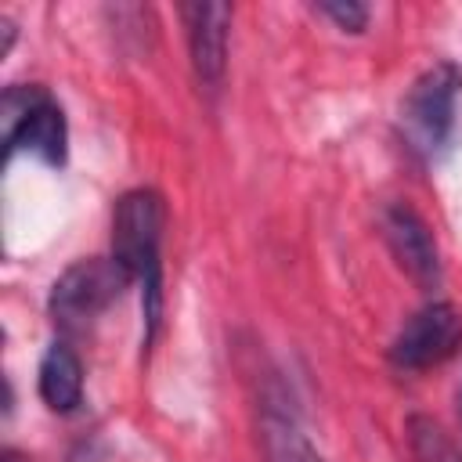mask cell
Listing matches in <instances>:
<instances>
[{"mask_svg":"<svg viewBox=\"0 0 462 462\" xmlns=\"http://www.w3.org/2000/svg\"><path fill=\"white\" fill-rule=\"evenodd\" d=\"M383 224V238L393 253V260L404 267V274L422 285V289H433L440 282V253H437V242L426 227V220L404 206V202H390L379 217Z\"/></svg>","mask_w":462,"mask_h":462,"instance_id":"obj_7","label":"cell"},{"mask_svg":"<svg viewBox=\"0 0 462 462\" xmlns=\"http://www.w3.org/2000/svg\"><path fill=\"white\" fill-rule=\"evenodd\" d=\"M318 11L325 14V18H332L339 29H346V32H361L365 25H368V7L365 4H354V0H332V4H318Z\"/></svg>","mask_w":462,"mask_h":462,"instance_id":"obj_11","label":"cell"},{"mask_svg":"<svg viewBox=\"0 0 462 462\" xmlns=\"http://www.w3.org/2000/svg\"><path fill=\"white\" fill-rule=\"evenodd\" d=\"M458 346H462V314L451 303L433 300L401 325V332L390 343V361L404 372H419L448 361Z\"/></svg>","mask_w":462,"mask_h":462,"instance_id":"obj_5","label":"cell"},{"mask_svg":"<svg viewBox=\"0 0 462 462\" xmlns=\"http://www.w3.org/2000/svg\"><path fill=\"white\" fill-rule=\"evenodd\" d=\"M36 390L43 397V404L58 415H69L79 408L83 401V365L76 357V350L69 343H51L40 357V372H36Z\"/></svg>","mask_w":462,"mask_h":462,"instance_id":"obj_8","label":"cell"},{"mask_svg":"<svg viewBox=\"0 0 462 462\" xmlns=\"http://www.w3.org/2000/svg\"><path fill=\"white\" fill-rule=\"evenodd\" d=\"M462 90V72L451 61H440L433 69H426L404 94L401 105V119L408 130V141L426 152L437 155L448 141H451V126H455V101Z\"/></svg>","mask_w":462,"mask_h":462,"instance_id":"obj_4","label":"cell"},{"mask_svg":"<svg viewBox=\"0 0 462 462\" xmlns=\"http://www.w3.org/2000/svg\"><path fill=\"white\" fill-rule=\"evenodd\" d=\"M4 152L14 159L18 152H29L43 159L47 166H65L69 155V126L61 105L47 94V87H7L4 101Z\"/></svg>","mask_w":462,"mask_h":462,"instance_id":"obj_2","label":"cell"},{"mask_svg":"<svg viewBox=\"0 0 462 462\" xmlns=\"http://www.w3.org/2000/svg\"><path fill=\"white\" fill-rule=\"evenodd\" d=\"M162 224L166 206L152 188H134L119 195L112 213V256L130 271L141 289L144 314V346L155 343L162 321Z\"/></svg>","mask_w":462,"mask_h":462,"instance_id":"obj_1","label":"cell"},{"mask_svg":"<svg viewBox=\"0 0 462 462\" xmlns=\"http://www.w3.org/2000/svg\"><path fill=\"white\" fill-rule=\"evenodd\" d=\"M130 271L116 260V256H90V260H76L72 267H65L47 296L51 318L69 328L79 332L90 321H97L126 289H130Z\"/></svg>","mask_w":462,"mask_h":462,"instance_id":"obj_3","label":"cell"},{"mask_svg":"<svg viewBox=\"0 0 462 462\" xmlns=\"http://www.w3.org/2000/svg\"><path fill=\"white\" fill-rule=\"evenodd\" d=\"M180 18L188 29V54L199 87L217 90L227 72V32H231V4L195 0L180 4Z\"/></svg>","mask_w":462,"mask_h":462,"instance_id":"obj_6","label":"cell"},{"mask_svg":"<svg viewBox=\"0 0 462 462\" xmlns=\"http://www.w3.org/2000/svg\"><path fill=\"white\" fill-rule=\"evenodd\" d=\"M260 440H263L267 462H325L318 455V448L307 440V433L296 426V419L278 411V408H263Z\"/></svg>","mask_w":462,"mask_h":462,"instance_id":"obj_9","label":"cell"},{"mask_svg":"<svg viewBox=\"0 0 462 462\" xmlns=\"http://www.w3.org/2000/svg\"><path fill=\"white\" fill-rule=\"evenodd\" d=\"M408 440H411V451H415L419 462H462L451 437L426 415L408 419Z\"/></svg>","mask_w":462,"mask_h":462,"instance_id":"obj_10","label":"cell"},{"mask_svg":"<svg viewBox=\"0 0 462 462\" xmlns=\"http://www.w3.org/2000/svg\"><path fill=\"white\" fill-rule=\"evenodd\" d=\"M4 462H22V458H18V451H4Z\"/></svg>","mask_w":462,"mask_h":462,"instance_id":"obj_12","label":"cell"}]
</instances>
